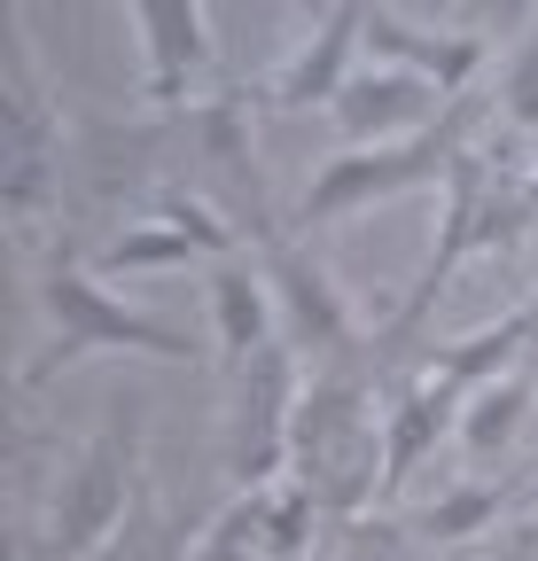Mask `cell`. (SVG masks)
I'll use <instances>...</instances> for the list:
<instances>
[{"mask_svg": "<svg viewBox=\"0 0 538 561\" xmlns=\"http://www.w3.org/2000/svg\"><path fill=\"white\" fill-rule=\"evenodd\" d=\"M477 110H484V94H453V110H445L437 125H422L414 140L328 157V172H320V180L305 187V203H297V227L320 234V227H335L344 210H359V203H375V195H398V187H422V180L453 172L460 149H468V125H477Z\"/></svg>", "mask_w": 538, "mask_h": 561, "instance_id": "cell-1", "label": "cell"}, {"mask_svg": "<svg viewBox=\"0 0 538 561\" xmlns=\"http://www.w3.org/2000/svg\"><path fill=\"white\" fill-rule=\"evenodd\" d=\"M39 305L55 312V328H62V343L47 351V359L24 375V382H47L62 359H79L87 343H117V351H149V359H195V343L180 335V328H164V320H149V312H125V305H110L102 297V280H87L71 257H55L47 265V280H39Z\"/></svg>", "mask_w": 538, "mask_h": 561, "instance_id": "cell-2", "label": "cell"}, {"mask_svg": "<svg viewBox=\"0 0 538 561\" xmlns=\"http://www.w3.org/2000/svg\"><path fill=\"white\" fill-rule=\"evenodd\" d=\"M297 405H305V390H297L289 343H265L242 367V421H234V476L242 483H265L297 453Z\"/></svg>", "mask_w": 538, "mask_h": 561, "instance_id": "cell-3", "label": "cell"}, {"mask_svg": "<svg viewBox=\"0 0 538 561\" xmlns=\"http://www.w3.org/2000/svg\"><path fill=\"white\" fill-rule=\"evenodd\" d=\"M117 507H125V453H117V437H102V445L79 460L71 491H62V507H55V546H62V561L94 553V546L110 538Z\"/></svg>", "mask_w": 538, "mask_h": 561, "instance_id": "cell-4", "label": "cell"}, {"mask_svg": "<svg viewBox=\"0 0 538 561\" xmlns=\"http://www.w3.org/2000/svg\"><path fill=\"white\" fill-rule=\"evenodd\" d=\"M367 47L390 55L398 70H414V79H430L437 94H468V79L484 70V39H468V32H414L398 16H367Z\"/></svg>", "mask_w": 538, "mask_h": 561, "instance_id": "cell-5", "label": "cell"}, {"mask_svg": "<svg viewBox=\"0 0 538 561\" xmlns=\"http://www.w3.org/2000/svg\"><path fill=\"white\" fill-rule=\"evenodd\" d=\"M359 32H367V0H335L328 24H320V39L289 62V79L274 87V102H282V110L335 102V94H344V79H352V47H359Z\"/></svg>", "mask_w": 538, "mask_h": 561, "instance_id": "cell-6", "label": "cell"}, {"mask_svg": "<svg viewBox=\"0 0 538 561\" xmlns=\"http://www.w3.org/2000/svg\"><path fill=\"white\" fill-rule=\"evenodd\" d=\"M141 9V39H149V94L157 102H172L195 70H204V55H211V32H204V0H133Z\"/></svg>", "mask_w": 538, "mask_h": 561, "instance_id": "cell-7", "label": "cell"}, {"mask_svg": "<svg viewBox=\"0 0 538 561\" xmlns=\"http://www.w3.org/2000/svg\"><path fill=\"white\" fill-rule=\"evenodd\" d=\"M430 102H437V87L414 79V70H352L344 94H335V117H344L359 140L367 133L382 140L398 125H430Z\"/></svg>", "mask_w": 538, "mask_h": 561, "instance_id": "cell-8", "label": "cell"}, {"mask_svg": "<svg viewBox=\"0 0 538 561\" xmlns=\"http://www.w3.org/2000/svg\"><path fill=\"white\" fill-rule=\"evenodd\" d=\"M265 273H274V289H282V305H289V320H297V335H305L312 351H344V343H352L344 305H335L328 273H320L305 250H289V242H265Z\"/></svg>", "mask_w": 538, "mask_h": 561, "instance_id": "cell-9", "label": "cell"}, {"mask_svg": "<svg viewBox=\"0 0 538 561\" xmlns=\"http://www.w3.org/2000/svg\"><path fill=\"white\" fill-rule=\"evenodd\" d=\"M453 398H460V390H453L445 375H430L422 390L398 398L390 430H382V491H390V483H407V476H414V460H422V453L453 430Z\"/></svg>", "mask_w": 538, "mask_h": 561, "instance_id": "cell-10", "label": "cell"}, {"mask_svg": "<svg viewBox=\"0 0 538 561\" xmlns=\"http://www.w3.org/2000/svg\"><path fill=\"white\" fill-rule=\"evenodd\" d=\"M211 305H219V335H227V351L250 367L265 343H274V312H265V280L257 273H242V265H219V280H211Z\"/></svg>", "mask_w": 538, "mask_h": 561, "instance_id": "cell-11", "label": "cell"}, {"mask_svg": "<svg viewBox=\"0 0 538 561\" xmlns=\"http://www.w3.org/2000/svg\"><path fill=\"white\" fill-rule=\"evenodd\" d=\"M530 335H538V297H530V305H515V312H507L500 328H484V335L445 343V351H437V375H445L453 390H468V382H484L500 359H515V351H523Z\"/></svg>", "mask_w": 538, "mask_h": 561, "instance_id": "cell-12", "label": "cell"}, {"mask_svg": "<svg viewBox=\"0 0 538 561\" xmlns=\"http://www.w3.org/2000/svg\"><path fill=\"white\" fill-rule=\"evenodd\" d=\"M523 405H530V382L515 375V382H492L477 405H468V421H460V437H468V453H500L507 437H515V421H523Z\"/></svg>", "mask_w": 538, "mask_h": 561, "instance_id": "cell-13", "label": "cell"}, {"mask_svg": "<svg viewBox=\"0 0 538 561\" xmlns=\"http://www.w3.org/2000/svg\"><path fill=\"white\" fill-rule=\"evenodd\" d=\"M187 257H195V242H187L180 227H141V234H117V242L102 250L110 273H125V265H187Z\"/></svg>", "mask_w": 538, "mask_h": 561, "instance_id": "cell-14", "label": "cell"}, {"mask_svg": "<svg viewBox=\"0 0 538 561\" xmlns=\"http://www.w3.org/2000/svg\"><path fill=\"white\" fill-rule=\"evenodd\" d=\"M157 210H164V227H180L195 250H234V227H219L187 187H157Z\"/></svg>", "mask_w": 538, "mask_h": 561, "instance_id": "cell-15", "label": "cell"}, {"mask_svg": "<svg viewBox=\"0 0 538 561\" xmlns=\"http://www.w3.org/2000/svg\"><path fill=\"white\" fill-rule=\"evenodd\" d=\"M492 515H500V491L477 483V491H453V500H437V507L422 515V530H430V538H468V530L492 523Z\"/></svg>", "mask_w": 538, "mask_h": 561, "instance_id": "cell-16", "label": "cell"}, {"mask_svg": "<svg viewBox=\"0 0 538 561\" xmlns=\"http://www.w3.org/2000/svg\"><path fill=\"white\" fill-rule=\"evenodd\" d=\"M500 94H507V117H515L523 133H538V39L515 55V70H507V87H500Z\"/></svg>", "mask_w": 538, "mask_h": 561, "instance_id": "cell-17", "label": "cell"}, {"mask_svg": "<svg viewBox=\"0 0 538 561\" xmlns=\"http://www.w3.org/2000/svg\"><path fill=\"white\" fill-rule=\"evenodd\" d=\"M530 9H538V0H500V32H515V24H523Z\"/></svg>", "mask_w": 538, "mask_h": 561, "instance_id": "cell-18", "label": "cell"}, {"mask_svg": "<svg viewBox=\"0 0 538 561\" xmlns=\"http://www.w3.org/2000/svg\"><path fill=\"white\" fill-rule=\"evenodd\" d=\"M305 9H335V0H305Z\"/></svg>", "mask_w": 538, "mask_h": 561, "instance_id": "cell-19", "label": "cell"}, {"mask_svg": "<svg viewBox=\"0 0 538 561\" xmlns=\"http://www.w3.org/2000/svg\"><path fill=\"white\" fill-rule=\"evenodd\" d=\"M530 164H538V133H530Z\"/></svg>", "mask_w": 538, "mask_h": 561, "instance_id": "cell-20", "label": "cell"}]
</instances>
